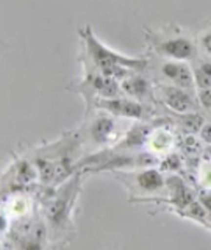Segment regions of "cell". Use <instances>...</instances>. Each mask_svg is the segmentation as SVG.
I'll use <instances>...</instances> for the list:
<instances>
[{
    "mask_svg": "<svg viewBox=\"0 0 211 250\" xmlns=\"http://www.w3.org/2000/svg\"><path fill=\"white\" fill-rule=\"evenodd\" d=\"M33 161L42 189L57 188L78 172V163L84 158V148L78 130H67L53 141L25 146L19 150Z\"/></svg>",
    "mask_w": 211,
    "mask_h": 250,
    "instance_id": "1",
    "label": "cell"
},
{
    "mask_svg": "<svg viewBox=\"0 0 211 250\" xmlns=\"http://www.w3.org/2000/svg\"><path fill=\"white\" fill-rule=\"evenodd\" d=\"M84 174L82 170L50 189H39L38 207L49 230L50 239L60 250L70 244L77 234V207L83 191Z\"/></svg>",
    "mask_w": 211,
    "mask_h": 250,
    "instance_id": "2",
    "label": "cell"
},
{
    "mask_svg": "<svg viewBox=\"0 0 211 250\" xmlns=\"http://www.w3.org/2000/svg\"><path fill=\"white\" fill-rule=\"evenodd\" d=\"M78 39H80L78 60L82 64L96 69L119 83L131 72H148L150 69L148 57H131L111 49L100 41L89 23H84L78 28Z\"/></svg>",
    "mask_w": 211,
    "mask_h": 250,
    "instance_id": "3",
    "label": "cell"
},
{
    "mask_svg": "<svg viewBox=\"0 0 211 250\" xmlns=\"http://www.w3.org/2000/svg\"><path fill=\"white\" fill-rule=\"evenodd\" d=\"M143 36L147 50L155 58L185 62H194L199 58L197 38L188 33L178 23H170V25L156 28L144 25Z\"/></svg>",
    "mask_w": 211,
    "mask_h": 250,
    "instance_id": "4",
    "label": "cell"
},
{
    "mask_svg": "<svg viewBox=\"0 0 211 250\" xmlns=\"http://www.w3.org/2000/svg\"><path fill=\"white\" fill-rule=\"evenodd\" d=\"M124 121L104 109L94 108L91 111H84L83 122L77 128L84 148V156L106 150L119 143L130 127H124Z\"/></svg>",
    "mask_w": 211,
    "mask_h": 250,
    "instance_id": "5",
    "label": "cell"
},
{
    "mask_svg": "<svg viewBox=\"0 0 211 250\" xmlns=\"http://www.w3.org/2000/svg\"><path fill=\"white\" fill-rule=\"evenodd\" d=\"M2 250H60L50 239L39 207L2 230Z\"/></svg>",
    "mask_w": 211,
    "mask_h": 250,
    "instance_id": "6",
    "label": "cell"
},
{
    "mask_svg": "<svg viewBox=\"0 0 211 250\" xmlns=\"http://www.w3.org/2000/svg\"><path fill=\"white\" fill-rule=\"evenodd\" d=\"M111 174L128 191L130 202L152 203L166 192V174L156 167H143L133 170H114Z\"/></svg>",
    "mask_w": 211,
    "mask_h": 250,
    "instance_id": "7",
    "label": "cell"
},
{
    "mask_svg": "<svg viewBox=\"0 0 211 250\" xmlns=\"http://www.w3.org/2000/svg\"><path fill=\"white\" fill-rule=\"evenodd\" d=\"M82 75L67 86V91L78 94L84 100V111H89L97 100L122 96L121 83L89 66H84Z\"/></svg>",
    "mask_w": 211,
    "mask_h": 250,
    "instance_id": "8",
    "label": "cell"
},
{
    "mask_svg": "<svg viewBox=\"0 0 211 250\" xmlns=\"http://www.w3.org/2000/svg\"><path fill=\"white\" fill-rule=\"evenodd\" d=\"M41 189L38 169L28 156L19 150L13 153V160L2 174V197L18 192L38 194Z\"/></svg>",
    "mask_w": 211,
    "mask_h": 250,
    "instance_id": "9",
    "label": "cell"
},
{
    "mask_svg": "<svg viewBox=\"0 0 211 250\" xmlns=\"http://www.w3.org/2000/svg\"><path fill=\"white\" fill-rule=\"evenodd\" d=\"M94 108L104 109V111L119 117V119L135 121V122H152L158 117V114H156V106L141 104V102L133 100L127 96L100 99L94 104V106L91 109H94Z\"/></svg>",
    "mask_w": 211,
    "mask_h": 250,
    "instance_id": "10",
    "label": "cell"
},
{
    "mask_svg": "<svg viewBox=\"0 0 211 250\" xmlns=\"http://www.w3.org/2000/svg\"><path fill=\"white\" fill-rule=\"evenodd\" d=\"M156 99H158V106L164 108L169 114H186L202 111L197 91H190L185 88H178L174 84L155 82Z\"/></svg>",
    "mask_w": 211,
    "mask_h": 250,
    "instance_id": "11",
    "label": "cell"
},
{
    "mask_svg": "<svg viewBox=\"0 0 211 250\" xmlns=\"http://www.w3.org/2000/svg\"><path fill=\"white\" fill-rule=\"evenodd\" d=\"M158 60V64L152 66V72L155 74L152 78L155 82L174 84L178 88H185L190 91H197L195 89V80H194V72H192V64L185 61H174V60Z\"/></svg>",
    "mask_w": 211,
    "mask_h": 250,
    "instance_id": "12",
    "label": "cell"
},
{
    "mask_svg": "<svg viewBox=\"0 0 211 250\" xmlns=\"http://www.w3.org/2000/svg\"><path fill=\"white\" fill-rule=\"evenodd\" d=\"M122 96H127L133 100H138L141 104L158 106L156 99L155 80L147 72H131L121 82Z\"/></svg>",
    "mask_w": 211,
    "mask_h": 250,
    "instance_id": "13",
    "label": "cell"
},
{
    "mask_svg": "<svg viewBox=\"0 0 211 250\" xmlns=\"http://www.w3.org/2000/svg\"><path fill=\"white\" fill-rule=\"evenodd\" d=\"M192 64L195 89L211 88V60L210 58H197Z\"/></svg>",
    "mask_w": 211,
    "mask_h": 250,
    "instance_id": "14",
    "label": "cell"
},
{
    "mask_svg": "<svg viewBox=\"0 0 211 250\" xmlns=\"http://www.w3.org/2000/svg\"><path fill=\"white\" fill-rule=\"evenodd\" d=\"M197 178L202 189H211V160L202 161L199 170H197Z\"/></svg>",
    "mask_w": 211,
    "mask_h": 250,
    "instance_id": "15",
    "label": "cell"
},
{
    "mask_svg": "<svg viewBox=\"0 0 211 250\" xmlns=\"http://www.w3.org/2000/svg\"><path fill=\"white\" fill-rule=\"evenodd\" d=\"M197 44L199 50H202L205 53V57L211 60V25L205 27L197 35Z\"/></svg>",
    "mask_w": 211,
    "mask_h": 250,
    "instance_id": "16",
    "label": "cell"
},
{
    "mask_svg": "<svg viewBox=\"0 0 211 250\" xmlns=\"http://www.w3.org/2000/svg\"><path fill=\"white\" fill-rule=\"evenodd\" d=\"M195 94H197L200 109H203V111H207V113H211V88L197 89Z\"/></svg>",
    "mask_w": 211,
    "mask_h": 250,
    "instance_id": "17",
    "label": "cell"
},
{
    "mask_svg": "<svg viewBox=\"0 0 211 250\" xmlns=\"http://www.w3.org/2000/svg\"><path fill=\"white\" fill-rule=\"evenodd\" d=\"M199 200L211 216V189H202V192L199 194Z\"/></svg>",
    "mask_w": 211,
    "mask_h": 250,
    "instance_id": "18",
    "label": "cell"
},
{
    "mask_svg": "<svg viewBox=\"0 0 211 250\" xmlns=\"http://www.w3.org/2000/svg\"><path fill=\"white\" fill-rule=\"evenodd\" d=\"M199 135H200V141H203L205 144H210L211 146V119H208L205 122V125L202 127Z\"/></svg>",
    "mask_w": 211,
    "mask_h": 250,
    "instance_id": "19",
    "label": "cell"
}]
</instances>
